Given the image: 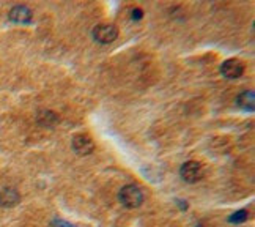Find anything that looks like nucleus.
<instances>
[{"label": "nucleus", "instance_id": "f257e3e1", "mask_svg": "<svg viewBox=\"0 0 255 227\" xmlns=\"http://www.w3.org/2000/svg\"><path fill=\"white\" fill-rule=\"evenodd\" d=\"M118 199L125 207L128 208H137L142 205L143 202V194L139 190L136 185H126L121 188V191L118 194Z\"/></svg>", "mask_w": 255, "mask_h": 227}, {"label": "nucleus", "instance_id": "f03ea898", "mask_svg": "<svg viewBox=\"0 0 255 227\" xmlns=\"http://www.w3.org/2000/svg\"><path fill=\"white\" fill-rule=\"evenodd\" d=\"M118 36V30L112 24H98L93 29V38L101 44H109Z\"/></svg>", "mask_w": 255, "mask_h": 227}, {"label": "nucleus", "instance_id": "7ed1b4c3", "mask_svg": "<svg viewBox=\"0 0 255 227\" xmlns=\"http://www.w3.org/2000/svg\"><path fill=\"white\" fill-rule=\"evenodd\" d=\"M180 175H181V178L184 180V182L196 183V182H198V180L203 177V169H202V166H200L198 162L188 161V162H184L181 166Z\"/></svg>", "mask_w": 255, "mask_h": 227}, {"label": "nucleus", "instance_id": "20e7f679", "mask_svg": "<svg viewBox=\"0 0 255 227\" xmlns=\"http://www.w3.org/2000/svg\"><path fill=\"white\" fill-rule=\"evenodd\" d=\"M221 73L224 77H227V79H238L239 76H243L244 73V66L239 60L236 59H230V60H226L221 66Z\"/></svg>", "mask_w": 255, "mask_h": 227}, {"label": "nucleus", "instance_id": "39448f33", "mask_svg": "<svg viewBox=\"0 0 255 227\" xmlns=\"http://www.w3.org/2000/svg\"><path fill=\"white\" fill-rule=\"evenodd\" d=\"M71 145H73V150H74L77 155H81V156L90 155L91 152L95 150L93 140H91L88 136H85V134H77V136H74Z\"/></svg>", "mask_w": 255, "mask_h": 227}, {"label": "nucleus", "instance_id": "423d86ee", "mask_svg": "<svg viewBox=\"0 0 255 227\" xmlns=\"http://www.w3.org/2000/svg\"><path fill=\"white\" fill-rule=\"evenodd\" d=\"M32 10L28 8V6L26 5H16L13 6V8L10 10L8 13V18L11 22H14V24H28L30 21H32Z\"/></svg>", "mask_w": 255, "mask_h": 227}, {"label": "nucleus", "instance_id": "0eeeda50", "mask_svg": "<svg viewBox=\"0 0 255 227\" xmlns=\"http://www.w3.org/2000/svg\"><path fill=\"white\" fill-rule=\"evenodd\" d=\"M19 200H21V195L14 188H3V190L0 191V205L2 207L11 208L14 205H18Z\"/></svg>", "mask_w": 255, "mask_h": 227}, {"label": "nucleus", "instance_id": "6e6552de", "mask_svg": "<svg viewBox=\"0 0 255 227\" xmlns=\"http://www.w3.org/2000/svg\"><path fill=\"white\" fill-rule=\"evenodd\" d=\"M236 104L243 109V111L247 112H252L254 107H255V97H254V92L252 90H246L243 92L241 95L236 98Z\"/></svg>", "mask_w": 255, "mask_h": 227}, {"label": "nucleus", "instance_id": "1a4fd4ad", "mask_svg": "<svg viewBox=\"0 0 255 227\" xmlns=\"http://www.w3.org/2000/svg\"><path fill=\"white\" fill-rule=\"evenodd\" d=\"M36 122L41 125V127H48V128H52L54 125H56L57 122H58V117L54 114L52 111H43V112H40L38 114V117H36Z\"/></svg>", "mask_w": 255, "mask_h": 227}, {"label": "nucleus", "instance_id": "9d476101", "mask_svg": "<svg viewBox=\"0 0 255 227\" xmlns=\"http://www.w3.org/2000/svg\"><path fill=\"white\" fill-rule=\"evenodd\" d=\"M246 218H247L246 211H238V213H236L235 216L230 218V221H231V223H239V221H244Z\"/></svg>", "mask_w": 255, "mask_h": 227}, {"label": "nucleus", "instance_id": "9b49d317", "mask_svg": "<svg viewBox=\"0 0 255 227\" xmlns=\"http://www.w3.org/2000/svg\"><path fill=\"white\" fill-rule=\"evenodd\" d=\"M142 18V10H134L133 11V19H141Z\"/></svg>", "mask_w": 255, "mask_h": 227}]
</instances>
